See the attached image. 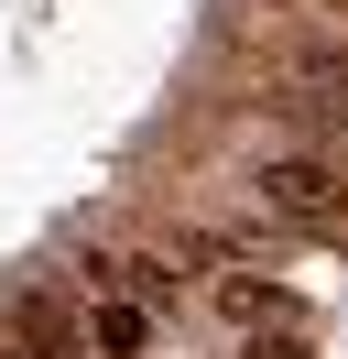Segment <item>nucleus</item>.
Masks as SVG:
<instances>
[{
  "label": "nucleus",
  "mask_w": 348,
  "mask_h": 359,
  "mask_svg": "<svg viewBox=\"0 0 348 359\" xmlns=\"http://www.w3.org/2000/svg\"><path fill=\"white\" fill-rule=\"evenodd\" d=\"M316 11H348V0H316Z\"/></svg>",
  "instance_id": "423d86ee"
},
{
  "label": "nucleus",
  "mask_w": 348,
  "mask_h": 359,
  "mask_svg": "<svg viewBox=\"0 0 348 359\" xmlns=\"http://www.w3.org/2000/svg\"><path fill=\"white\" fill-rule=\"evenodd\" d=\"M11 337H22V348H33V359H65V348H76V316H65L55 305V294H22V305H11Z\"/></svg>",
  "instance_id": "f03ea898"
},
{
  "label": "nucleus",
  "mask_w": 348,
  "mask_h": 359,
  "mask_svg": "<svg viewBox=\"0 0 348 359\" xmlns=\"http://www.w3.org/2000/svg\"><path fill=\"white\" fill-rule=\"evenodd\" d=\"M239 359H304V316H272V337L250 327V348H239Z\"/></svg>",
  "instance_id": "39448f33"
},
{
  "label": "nucleus",
  "mask_w": 348,
  "mask_h": 359,
  "mask_svg": "<svg viewBox=\"0 0 348 359\" xmlns=\"http://www.w3.org/2000/svg\"><path fill=\"white\" fill-rule=\"evenodd\" d=\"M87 337H98L109 359H130V348L152 337V305H130V294H120V305H98V316H87Z\"/></svg>",
  "instance_id": "20e7f679"
},
{
  "label": "nucleus",
  "mask_w": 348,
  "mask_h": 359,
  "mask_svg": "<svg viewBox=\"0 0 348 359\" xmlns=\"http://www.w3.org/2000/svg\"><path fill=\"white\" fill-rule=\"evenodd\" d=\"M109 283H120L130 305H174V262H163V250H130V262H109Z\"/></svg>",
  "instance_id": "7ed1b4c3"
},
{
  "label": "nucleus",
  "mask_w": 348,
  "mask_h": 359,
  "mask_svg": "<svg viewBox=\"0 0 348 359\" xmlns=\"http://www.w3.org/2000/svg\"><path fill=\"white\" fill-rule=\"evenodd\" d=\"M250 185H261V207H272L283 229H348V185L326 175L316 153H283V163H261Z\"/></svg>",
  "instance_id": "f257e3e1"
}]
</instances>
